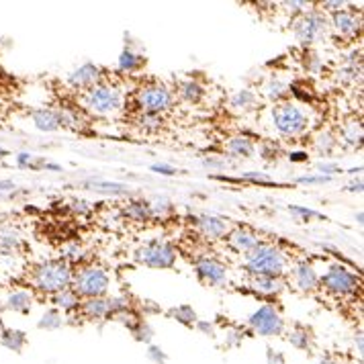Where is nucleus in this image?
Listing matches in <instances>:
<instances>
[{
	"label": "nucleus",
	"instance_id": "nucleus-1",
	"mask_svg": "<svg viewBox=\"0 0 364 364\" xmlns=\"http://www.w3.org/2000/svg\"><path fill=\"white\" fill-rule=\"evenodd\" d=\"M246 268L254 277H279L284 270V256L279 248L260 244L256 248L244 254Z\"/></svg>",
	"mask_w": 364,
	"mask_h": 364
},
{
	"label": "nucleus",
	"instance_id": "nucleus-2",
	"mask_svg": "<svg viewBox=\"0 0 364 364\" xmlns=\"http://www.w3.org/2000/svg\"><path fill=\"white\" fill-rule=\"evenodd\" d=\"M33 284L46 293H60L72 284V270L64 260H50L33 270Z\"/></svg>",
	"mask_w": 364,
	"mask_h": 364
},
{
	"label": "nucleus",
	"instance_id": "nucleus-3",
	"mask_svg": "<svg viewBox=\"0 0 364 364\" xmlns=\"http://www.w3.org/2000/svg\"><path fill=\"white\" fill-rule=\"evenodd\" d=\"M123 102V95L115 86L97 84L84 92V105L97 115H113Z\"/></svg>",
	"mask_w": 364,
	"mask_h": 364
},
{
	"label": "nucleus",
	"instance_id": "nucleus-4",
	"mask_svg": "<svg viewBox=\"0 0 364 364\" xmlns=\"http://www.w3.org/2000/svg\"><path fill=\"white\" fill-rule=\"evenodd\" d=\"M272 121H274L277 132L284 135V137H295L299 133L305 132V127H307L305 111L299 105H293V102H282L279 107H274Z\"/></svg>",
	"mask_w": 364,
	"mask_h": 364
},
{
	"label": "nucleus",
	"instance_id": "nucleus-5",
	"mask_svg": "<svg viewBox=\"0 0 364 364\" xmlns=\"http://www.w3.org/2000/svg\"><path fill=\"white\" fill-rule=\"evenodd\" d=\"M74 293L78 297H102L109 289V274L102 270V268H97V266H88V268H82L74 279Z\"/></svg>",
	"mask_w": 364,
	"mask_h": 364
},
{
	"label": "nucleus",
	"instance_id": "nucleus-6",
	"mask_svg": "<svg viewBox=\"0 0 364 364\" xmlns=\"http://www.w3.org/2000/svg\"><path fill=\"white\" fill-rule=\"evenodd\" d=\"M137 105H139L141 113L162 115V113L172 109L174 95L166 86H162V84H149V86H144L137 92Z\"/></svg>",
	"mask_w": 364,
	"mask_h": 364
},
{
	"label": "nucleus",
	"instance_id": "nucleus-7",
	"mask_svg": "<svg viewBox=\"0 0 364 364\" xmlns=\"http://www.w3.org/2000/svg\"><path fill=\"white\" fill-rule=\"evenodd\" d=\"M293 31H295L297 41H301L303 46L319 43L328 35V21L319 13H305L295 21Z\"/></svg>",
	"mask_w": 364,
	"mask_h": 364
},
{
	"label": "nucleus",
	"instance_id": "nucleus-8",
	"mask_svg": "<svg viewBox=\"0 0 364 364\" xmlns=\"http://www.w3.org/2000/svg\"><path fill=\"white\" fill-rule=\"evenodd\" d=\"M135 260L149 268H170L176 262V250L166 242H149L135 252Z\"/></svg>",
	"mask_w": 364,
	"mask_h": 364
},
{
	"label": "nucleus",
	"instance_id": "nucleus-9",
	"mask_svg": "<svg viewBox=\"0 0 364 364\" xmlns=\"http://www.w3.org/2000/svg\"><path fill=\"white\" fill-rule=\"evenodd\" d=\"M250 326H252V330L256 331V333L266 336V338H270V336H281L282 328H284L282 317L279 315V311H277L274 307H270V305H264V307H260L256 314L250 315Z\"/></svg>",
	"mask_w": 364,
	"mask_h": 364
},
{
	"label": "nucleus",
	"instance_id": "nucleus-10",
	"mask_svg": "<svg viewBox=\"0 0 364 364\" xmlns=\"http://www.w3.org/2000/svg\"><path fill=\"white\" fill-rule=\"evenodd\" d=\"M319 282L323 289H328L330 293H336V295H348V293L356 291V287H358V279L344 266H331L328 274Z\"/></svg>",
	"mask_w": 364,
	"mask_h": 364
},
{
	"label": "nucleus",
	"instance_id": "nucleus-11",
	"mask_svg": "<svg viewBox=\"0 0 364 364\" xmlns=\"http://www.w3.org/2000/svg\"><path fill=\"white\" fill-rule=\"evenodd\" d=\"M197 272H199L200 281H205L207 284L213 287H221L223 282L228 281V268L217 262V260H203L197 264Z\"/></svg>",
	"mask_w": 364,
	"mask_h": 364
},
{
	"label": "nucleus",
	"instance_id": "nucleus-12",
	"mask_svg": "<svg viewBox=\"0 0 364 364\" xmlns=\"http://www.w3.org/2000/svg\"><path fill=\"white\" fill-rule=\"evenodd\" d=\"M100 80V68L95 64H84L74 74H70V84L78 90H88Z\"/></svg>",
	"mask_w": 364,
	"mask_h": 364
},
{
	"label": "nucleus",
	"instance_id": "nucleus-13",
	"mask_svg": "<svg viewBox=\"0 0 364 364\" xmlns=\"http://www.w3.org/2000/svg\"><path fill=\"white\" fill-rule=\"evenodd\" d=\"M331 23H333V29L344 37H354L360 31V18L348 11H338L331 18Z\"/></svg>",
	"mask_w": 364,
	"mask_h": 364
},
{
	"label": "nucleus",
	"instance_id": "nucleus-14",
	"mask_svg": "<svg viewBox=\"0 0 364 364\" xmlns=\"http://www.w3.org/2000/svg\"><path fill=\"white\" fill-rule=\"evenodd\" d=\"M230 244H232L237 252L248 254V252H252L256 246H260L262 242H260V237H258L256 233L250 232V230H235V232L230 233Z\"/></svg>",
	"mask_w": 364,
	"mask_h": 364
},
{
	"label": "nucleus",
	"instance_id": "nucleus-15",
	"mask_svg": "<svg viewBox=\"0 0 364 364\" xmlns=\"http://www.w3.org/2000/svg\"><path fill=\"white\" fill-rule=\"evenodd\" d=\"M199 228L200 232L205 233L207 237H211V240H219V237H223L225 233L230 232V223L225 219H219V217L211 215L200 217Z\"/></svg>",
	"mask_w": 364,
	"mask_h": 364
},
{
	"label": "nucleus",
	"instance_id": "nucleus-16",
	"mask_svg": "<svg viewBox=\"0 0 364 364\" xmlns=\"http://www.w3.org/2000/svg\"><path fill=\"white\" fill-rule=\"evenodd\" d=\"M293 274H295V284L301 291H314L315 287L319 284V277H317V272H315L311 264H305V262L299 264Z\"/></svg>",
	"mask_w": 364,
	"mask_h": 364
},
{
	"label": "nucleus",
	"instance_id": "nucleus-17",
	"mask_svg": "<svg viewBox=\"0 0 364 364\" xmlns=\"http://www.w3.org/2000/svg\"><path fill=\"white\" fill-rule=\"evenodd\" d=\"M82 311L88 319H105V317H109V315H111L109 301L102 297L86 299L82 305Z\"/></svg>",
	"mask_w": 364,
	"mask_h": 364
},
{
	"label": "nucleus",
	"instance_id": "nucleus-18",
	"mask_svg": "<svg viewBox=\"0 0 364 364\" xmlns=\"http://www.w3.org/2000/svg\"><path fill=\"white\" fill-rule=\"evenodd\" d=\"M33 121L35 125H37V129H41V132H55V129H60L58 113L51 111V109H39V111H35Z\"/></svg>",
	"mask_w": 364,
	"mask_h": 364
},
{
	"label": "nucleus",
	"instance_id": "nucleus-19",
	"mask_svg": "<svg viewBox=\"0 0 364 364\" xmlns=\"http://www.w3.org/2000/svg\"><path fill=\"white\" fill-rule=\"evenodd\" d=\"M21 244H23V240H21V235L13 228L0 225V252L13 254V252H17L21 248Z\"/></svg>",
	"mask_w": 364,
	"mask_h": 364
},
{
	"label": "nucleus",
	"instance_id": "nucleus-20",
	"mask_svg": "<svg viewBox=\"0 0 364 364\" xmlns=\"http://www.w3.org/2000/svg\"><path fill=\"white\" fill-rule=\"evenodd\" d=\"M250 284L254 291H258L262 295H274L282 289V281L279 277H254Z\"/></svg>",
	"mask_w": 364,
	"mask_h": 364
},
{
	"label": "nucleus",
	"instance_id": "nucleus-21",
	"mask_svg": "<svg viewBox=\"0 0 364 364\" xmlns=\"http://www.w3.org/2000/svg\"><path fill=\"white\" fill-rule=\"evenodd\" d=\"M342 141L348 144L350 148H358L360 141H363V127H360V121H348L342 127Z\"/></svg>",
	"mask_w": 364,
	"mask_h": 364
},
{
	"label": "nucleus",
	"instance_id": "nucleus-22",
	"mask_svg": "<svg viewBox=\"0 0 364 364\" xmlns=\"http://www.w3.org/2000/svg\"><path fill=\"white\" fill-rule=\"evenodd\" d=\"M31 301L33 299L27 291H15L6 299V307L13 309V311H18V314H27L31 309Z\"/></svg>",
	"mask_w": 364,
	"mask_h": 364
},
{
	"label": "nucleus",
	"instance_id": "nucleus-23",
	"mask_svg": "<svg viewBox=\"0 0 364 364\" xmlns=\"http://www.w3.org/2000/svg\"><path fill=\"white\" fill-rule=\"evenodd\" d=\"M0 342H2V346L9 348V350H13V352H21L23 346H25V342H27V338H25V333L18 330H4L0 333Z\"/></svg>",
	"mask_w": 364,
	"mask_h": 364
},
{
	"label": "nucleus",
	"instance_id": "nucleus-24",
	"mask_svg": "<svg viewBox=\"0 0 364 364\" xmlns=\"http://www.w3.org/2000/svg\"><path fill=\"white\" fill-rule=\"evenodd\" d=\"M228 151L235 156V158H250L254 154V144L248 137H233L228 144Z\"/></svg>",
	"mask_w": 364,
	"mask_h": 364
},
{
	"label": "nucleus",
	"instance_id": "nucleus-25",
	"mask_svg": "<svg viewBox=\"0 0 364 364\" xmlns=\"http://www.w3.org/2000/svg\"><path fill=\"white\" fill-rule=\"evenodd\" d=\"M178 95H181L186 102H199V100L203 99V95H205V90H203V86H200L199 82L186 80V82H182L181 86H178Z\"/></svg>",
	"mask_w": 364,
	"mask_h": 364
},
{
	"label": "nucleus",
	"instance_id": "nucleus-26",
	"mask_svg": "<svg viewBox=\"0 0 364 364\" xmlns=\"http://www.w3.org/2000/svg\"><path fill=\"white\" fill-rule=\"evenodd\" d=\"M53 303H55L58 307L66 309V311H72V309H76V307H78L80 299H78V295L68 287V289L60 291V293H53Z\"/></svg>",
	"mask_w": 364,
	"mask_h": 364
},
{
	"label": "nucleus",
	"instance_id": "nucleus-27",
	"mask_svg": "<svg viewBox=\"0 0 364 364\" xmlns=\"http://www.w3.org/2000/svg\"><path fill=\"white\" fill-rule=\"evenodd\" d=\"M289 342L299 350H307L311 346V331L303 328V326H297V328L289 331Z\"/></svg>",
	"mask_w": 364,
	"mask_h": 364
},
{
	"label": "nucleus",
	"instance_id": "nucleus-28",
	"mask_svg": "<svg viewBox=\"0 0 364 364\" xmlns=\"http://www.w3.org/2000/svg\"><path fill=\"white\" fill-rule=\"evenodd\" d=\"M230 105H232L235 111H250L256 105V95L250 92V90H240V92L233 95Z\"/></svg>",
	"mask_w": 364,
	"mask_h": 364
},
{
	"label": "nucleus",
	"instance_id": "nucleus-29",
	"mask_svg": "<svg viewBox=\"0 0 364 364\" xmlns=\"http://www.w3.org/2000/svg\"><path fill=\"white\" fill-rule=\"evenodd\" d=\"M135 123L146 132H158L164 125V119H162V115H154V113H139Z\"/></svg>",
	"mask_w": 364,
	"mask_h": 364
},
{
	"label": "nucleus",
	"instance_id": "nucleus-30",
	"mask_svg": "<svg viewBox=\"0 0 364 364\" xmlns=\"http://www.w3.org/2000/svg\"><path fill=\"white\" fill-rule=\"evenodd\" d=\"M141 66H144V58L129 50L123 51L121 58H119V68H121L123 72H135V70H139Z\"/></svg>",
	"mask_w": 364,
	"mask_h": 364
},
{
	"label": "nucleus",
	"instance_id": "nucleus-31",
	"mask_svg": "<svg viewBox=\"0 0 364 364\" xmlns=\"http://www.w3.org/2000/svg\"><path fill=\"white\" fill-rule=\"evenodd\" d=\"M125 213H127V217H132L133 221H148L149 217L154 215L151 205H148V203H132L125 209Z\"/></svg>",
	"mask_w": 364,
	"mask_h": 364
},
{
	"label": "nucleus",
	"instance_id": "nucleus-32",
	"mask_svg": "<svg viewBox=\"0 0 364 364\" xmlns=\"http://www.w3.org/2000/svg\"><path fill=\"white\" fill-rule=\"evenodd\" d=\"M170 315H172V317H176L181 323H195V321H197V314H195V309H193V307H188V305H181V307L172 309Z\"/></svg>",
	"mask_w": 364,
	"mask_h": 364
},
{
	"label": "nucleus",
	"instance_id": "nucleus-33",
	"mask_svg": "<svg viewBox=\"0 0 364 364\" xmlns=\"http://www.w3.org/2000/svg\"><path fill=\"white\" fill-rule=\"evenodd\" d=\"M60 326H62V315L58 314V311H48L41 317V321H39L41 330H58Z\"/></svg>",
	"mask_w": 364,
	"mask_h": 364
},
{
	"label": "nucleus",
	"instance_id": "nucleus-34",
	"mask_svg": "<svg viewBox=\"0 0 364 364\" xmlns=\"http://www.w3.org/2000/svg\"><path fill=\"white\" fill-rule=\"evenodd\" d=\"M336 148V137L331 133H321L317 137V149L323 151V154H330L331 149Z\"/></svg>",
	"mask_w": 364,
	"mask_h": 364
},
{
	"label": "nucleus",
	"instance_id": "nucleus-35",
	"mask_svg": "<svg viewBox=\"0 0 364 364\" xmlns=\"http://www.w3.org/2000/svg\"><path fill=\"white\" fill-rule=\"evenodd\" d=\"M266 95L270 97V99H281L282 95H287V86L281 82H270L266 84Z\"/></svg>",
	"mask_w": 364,
	"mask_h": 364
},
{
	"label": "nucleus",
	"instance_id": "nucleus-36",
	"mask_svg": "<svg viewBox=\"0 0 364 364\" xmlns=\"http://www.w3.org/2000/svg\"><path fill=\"white\" fill-rule=\"evenodd\" d=\"M148 356L154 360L156 364H164L166 363V354L160 350V348H149V352H148Z\"/></svg>",
	"mask_w": 364,
	"mask_h": 364
},
{
	"label": "nucleus",
	"instance_id": "nucleus-37",
	"mask_svg": "<svg viewBox=\"0 0 364 364\" xmlns=\"http://www.w3.org/2000/svg\"><path fill=\"white\" fill-rule=\"evenodd\" d=\"M151 170H154V172H158V174H164V176H172V174H176V172H178L176 168H172V166H164V164L151 166Z\"/></svg>",
	"mask_w": 364,
	"mask_h": 364
},
{
	"label": "nucleus",
	"instance_id": "nucleus-38",
	"mask_svg": "<svg viewBox=\"0 0 364 364\" xmlns=\"http://www.w3.org/2000/svg\"><path fill=\"white\" fill-rule=\"evenodd\" d=\"M244 340V333L242 331H230V336H228V346H237L240 342Z\"/></svg>",
	"mask_w": 364,
	"mask_h": 364
},
{
	"label": "nucleus",
	"instance_id": "nucleus-39",
	"mask_svg": "<svg viewBox=\"0 0 364 364\" xmlns=\"http://www.w3.org/2000/svg\"><path fill=\"white\" fill-rule=\"evenodd\" d=\"M330 181V176H303V178H299V182H305V184H321V182H328Z\"/></svg>",
	"mask_w": 364,
	"mask_h": 364
},
{
	"label": "nucleus",
	"instance_id": "nucleus-40",
	"mask_svg": "<svg viewBox=\"0 0 364 364\" xmlns=\"http://www.w3.org/2000/svg\"><path fill=\"white\" fill-rule=\"evenodd\" d=\"M18 166H35L33 162V156H29V154H21L17 158Z\"/></svg>",
	"mask_w": 364,
	"mask_h": 364
},
{
	"label": "nucleus",
	"instance_id": "nucleus-41",
	"mask_svg": "<svg viewBox=\"0 0 364 364\" xmlns=\"http://www.w3.org/2000/svg\"><path fill=\"white\" fill-rule=\"evenodd\" d=\"M268 363H270V364H282V356H281V354H272V350L268 348Z\"/></svg>",
	"mask_w": 364,
	"mask_h": 364
},
{
	"label": "nucleus",
	"instance_id": "nucleus-42",
	"mask_svg": "<svg viewBox=\"0 0 364 364\" xmlns=\"http://www.w3.org/2000/svg\"><path fill=\"white\" fill-rule=\"evenodd\" d=\"M291 211H293V213H299V215H305V217H317V213H315V211H309V209H295V207H293Z\"/></svg>",
	"mask_w": 364,
	"mask_h": 364
},
{
	"label": "nucleus",
	"instance_id": "nucleus-43",
	"mask_svg": "<svg viewBox=\"0 0 364 364\" xmlns=\"http://www.w3.org/2000/svg\"><path fill=\"white\" fill-rule=\"evenodd\" d=\"M291 160L293 162H303V160H307V156L305 154H291Z\"/></svg>",
	"mask_w": 364,
	"mask_h": 364
},
{
	"label": "nucleus",
	"instance_id": "nucleus-44",
	"mask_svg": "<svg viewBox=\"0 0 364 364\" xmlns=\"http://www.w3.org/2000/svg\"><path fill=\"white\" fill-rule=\"evenodd\" d=\"M199 330L207 331L209 336H213V328H211V326H207V323H203V321H200V323H199Z\"/></svg>",
	"mask_w": 364,
	"mask_h": 364
},
{
	"label": "nucleus",
	"instance_id": "nucleus-45",
	"mask_svg": "<svg viewBox=\"0 0 364 364\" xmlns=\"http://www.w3.org/2000/svg\"><path fill=\"white\" fill-rule=\"evenodd\" d=\"M319 364H340V363H338L336 358H331V356H326V358H323Z\"/></svg>",
	"mask_w": 364,
	"mask_h": 364
},
{
	"label": "nucleus",
	"instance_id": "nucleus-46",
	"mask_svg": "<svg viewBox=\"0 0 364 364\" xmlns=\"http://www.w3.org/2000/svg\"><path fill=\"white\" fill-rule=\"evenodd\" d=\"M4 156H6V151H4V149H0V160H2Z\"/></svg>",
	"mask_w": 364,
	"mask_h": 364
},
{
	"label": "nucleus",
	"instance_id": "nucleus-47",
	"mask_svg": "<svg viewBox=\"0 0 364 364\" xmlns=\"http://www.w3.org/2000/svg\"><path fill=\"white\" fill-rule=\"evenodd\" d=\"M0 311H2V303H0Z\"/></svg>",
	"mask_w": 364,
	"mask_h": 364
}]
</instances>
